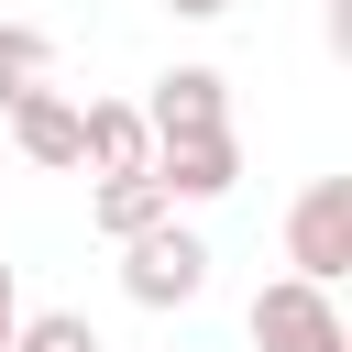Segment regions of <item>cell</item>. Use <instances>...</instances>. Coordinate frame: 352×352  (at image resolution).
Returning a JSON list of instances; mask_svg holds the SVG:
<instances>
[{
    "label": "cell",
    "mask_w": 352,
    "mask_h": 352,
    "mask_svg": "<svg viewBox=\"0 0 352 352\" xmlns=\"http://www.w3.org/2000/svg\"><path fill=\"white\" fill-rule=\"evenodd\" d=\"M33 88H55V33L0 22V110H11V99H33Z\"/></svg>",
    "instance_id": "9c48e42d"
},
{
    "label": "cell",
    "mask_w": 352,
    "mask_h": 352,
    "mask_svg": "<svg viewBox=\"0 0 352 352\" xmlns=\"http://www.w3.org/2000/svg\"><path fill=\"white\" fill-rule=\"evenodd\" d=\"M165 198H231L242 187V132H187V143H154V165H143Z\"/></svg>",
    "instance_id": "5b68a950"
},
{
    "label": "cell",
    "mask_w": 352,
    "mask_h": 352,
    "mask_svg": "<svg viewBox=\"0 0 352 352\" xmlns=\"http://www.w3.org/2000/svg\"><path fill=\"white\" fill-rule=\"evenodd\" d=\"M11 330H22V286H11V264H0V352H11Z\"/></svg>",
    "instance_id": "8fae6325"
},
{
    "label": "cell",
    "mask_w": 352,
    "mask_h": 352,
    "mask_svg": "<svg viewBox=\"0 0 352 352\" xmlns=\"http://www.w3.org/2000/svg\"><path fill=\"white\" fill-rule=\"evenodd\" d=\"M154 143H187V132H231V77L220 66H165L154 99H132Z\"/></svg>",
    "instance_id": "277c9868"
},
{
    "label": "cell",
    "mask_w": 352,
    "mask_h": 352,
    "mask_svg": "<svg viewBox=\"0 0 352 352\" xmlns=\"http://www.w3.org/2000/svg\"><path fill=\"white\" fill-rule=\"evenodd\" d=\"M253 352H352L341 297H330V286H308V275L253 286Z\"/></svg>",
    "instance_id": "3957f363"
},
{
    "label": "cell",
    "mask_w": 352,
    "mask_h": 352,
    "mask_svg": "<svg viewBox=\"0 0 352 352\" xmlns=\"http://www.w3.org/2000/svg\"><path fill=\"white\" fill-rule=\"evenodd\" d=\"M286 264L308 286H341L352 275V176H308L297 209H286Z\"/></svg>",
    "instance_id": "7a4b0ae2"
},
{
    "label": "cell",
    "mask_w": 352,
    "mask_h": 352,
    "mask_svg": "<svg viewBox=\"0 0 352 352\" xmlns=\"http://www.w3.org/2000/svg\"><path fill=\"white\" fill-rule=\"evenodd\" d=\"M11 143H22L33 165H77V99H66V88L11 99Z\"/></svg>",
    "instance_id": "52a82bcc"
},
{
    "label": "cell",
    "mask_w": 352,
    "mask_h": 352,
    "mask_svg": "<svg viewBox=\"0 0 352 352\" xmlns=\"http://www.w3.org/2000/svg\"><path fill=\"white\" fill-rule=\"evenodd\" d=\"M11 352H99V330H88L77 308H22V330H11Z\"/></svg>",
    "instance_id": "30bf717a"
},
{
    "label": "cell",
    "mask_w": 352,
    "mask_h": 352,
    "mask_svg": "<svg viewBox=\"0 0 352 352\" xmlns=\"http://www.w3.org/2000/svg\"><path fill=\"white\" fill-rule=\"evenodd\" d=\"M88 220H99V242H132V231L176 220V198H165L154 176H99V187H88Z\"/></svg>",
    "instance_id": "ba28073f"
},
{
    "label": "cell",
    "mask_w": 352,
    "mask_h": 352,
    "mask_svg": "<svg viewBox=\"0 0 352 352\" xmlns=\"http://www.w3.org/2000/svg\"><path fill=\"white\" fill-rule=\"evenodd\" d=\"M198 286H209V242H198L187 220H154V231L121 242V297H132V308H187Z\"/></svg>",
    "instance_id": "6da1fadb"
},
{
    "label": "cell",
    "mask_w": 352,
    "mask_h": 352,
    "mask_svg": "<svg viewBox=\"0 0 352 352\" xmlns=\"http://www.w3.org/2000/svg\"><path fill=\"white\" fill-rule=\"evenodd\" d=\"M165 11H176V22H220L231 0H165Z\"/></svg>",
    "instance_id": "7c38bea8"
},
{
    "label": "cell",
    "mask_w": 352,
    "mask_h": 352,
    "mask_svg": "<svg viewBox=\"0 0 352 352\" xmlns=\"http://www.w3.org/2000/svg\"><path fill=\"white\" fill-rule=\"evenodd\" d=\"M77 165H88V176H143V165H154L143 110H132V99H88V110H77Z\"/></svg>",
    "instance_id": "8992f818"
}]
</instances>
